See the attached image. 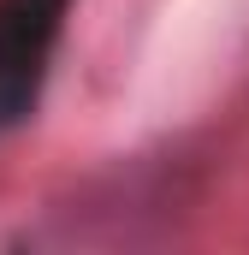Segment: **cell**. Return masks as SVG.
<instances>
[{"instance_id":"1","label":"cell","mask_w":249,"mask_h":255,"mask_svg":"<svg viewBox=\"0 0 249 255\" xmlns=\"http://www.w3.org/2000/svg\"><path fill=\"white\" fill-rule=\"evenodd\" d=\"M65 12L71 0H0V130L36 113Z\"/></svg>"}]
</instances>
